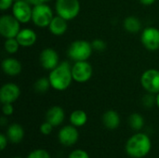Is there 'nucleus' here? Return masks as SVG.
Segmentation results:
<instances>
[{
	"instance_id": "nucleus-1",
	"label": "nucleus",
	"mask_w": 159,
	"mask_h": 158,
	"mask_svg": "<svg viewBox=\"0 0 159 158\" xmlns=\"http://www.w3.org/2000/svg\"><path fill=\"white\" fill-rule=\"evenodd\" d=\"M48 79L52 88L55 90L63 91L67 89L74 80L72 75V66L68 61L60 62L56 68L50 71Z\"/></svg>"
},
{
	"instance_id": "nucleus-2",
	"label": "nucleus",
	"mask_w": 159,
	"mask_h": 158,
	"mask_svg": "<svg viewBox=\"0 0 159 158\" xmlns=\"http://www.w3.org/2000/svg\"><path fill=\"white\" fill-rule=\"evenodd\" d=\"M152 149V142L145 133L138 132L132 135L126 143V152L132 158L146 156Z\"/></svg>"
},
{
	"instance_id": "nucleus-3",
	"label": "nucleus",
	"mask_w": 159,
	"mask_h": 158,
	"mask_svg": "<svg viewBox=\"0 0 159 158\" xmlns=\"http://www.w3.org/2000/svg\"><path fill=\"white\" fill-rule=\"evenodd\" d=\"M93 51L91 43L86 40H75L69 46L67 54L74 61H88Z\"/></svg>"
},
{
	"instance_id": "nucleus-4",
	"label": "nucleus",
	"mask_w": 159,
	"mask_h": 158,
	"mask_svg": "<svg viewBox=\"0 0 159 158\" xmlns=\"http://www.w3.org/2000/svg\"><path fill=\"white\" fill-rule=\"evenodd\" d=\"M55 8L57 15L67 20H74L80 12L79 0H56Z\"/></svg>"
},
{
	"instance_id": "nucleus-5",
	"label": "nucleus",
	"mask_w": 159,
	"mask_h": 158,
	"mask_svg": "<svg viewBox=\"0 0 159 158\" xmlns=\"http://www.w3.org/2000/svg\"><path fill=\"white\" fill-rule=\"evenodd\" d=\"M53 17V11L47 3L33 7L32 21L35 26L40 28L48 27Z\"/></svg>"
},
{
	"instance_id": "nucleus-6",
	"label": "nucleus",
	"mask_w": 159,
	"mask_h": 158,
	"mask_svg": "<svg viewBox=\"0 0 159 158\" xmlns=\"http://www.w3.org/2000/svg\"><path fill=\"white\" fill-rule=\"evenodd\" d=\"M20 31V22L10 14H5L0 18V34L3 37L15 38Z\"/></svg>"
},
{
	"instance_id": "nucleus-7",
	"label": "nucleus",
	"mask_w": 159,
	"mask_h": 158,
	"mask_svg": "<svg viewBox=\"0 0 159 158\" xmlns=\"http://www.w3.org/2000/svg\"><path fill=\"white\" fill-rule=\"evenodd\" d=\"M93 74L92 66L87 61H75L72 65L73 79L77 83H85L89 81Z\"/></svg>"
},
{
	"instance_id": "nucleus-8",
	"label": "nucleus",
	"mask_w": 159,
	"mask_h": 158,
	"mask_svg": "<svg viewBox=\"0 0 159 158\" xmlns=\"http://www.w3.org/2000/svg\"><path fill=\"white\" fill-rule=\"evenodd\" d=\"M12 15L20 22L28 23L32 20L33 6L25 0H17L12 6Z\"/></svg>"
},
{
	"instance_id": "nucleus-9",
	"label": "nucleus",
	"mask_w": 159,
	"mask_h": 158,
	"mask_svg": "<svg viewBox=\"0 0 159 158\" xmlns=\"http://www.w3.org/2000/svg\"><path fill=\"white\" fill-rule=\"evenodd\" d=\"M141 84L143 88L152 94L159 93V71L156 69L146 70L141 76Z\"/></svg>"
},
{
	"instance_id": "nucleus-10",
	"label": "nucleus",
	"mask_w": 159,
	"mask_h": 158,
	"mask_svg": "<svg viewBox=\"0 0 159 158\" xmlns=\"http://www.w3.org/2000/svg\"><path fill=\"white\" fill-rule=\"evenodd\" d=\"M79 138V133L76 129V127L73 125H68L62 127L59 133H58V139L61 144L66 147H71L75 145Z\"/></svg>"
},
{
	"instance_id": "nucleus-11",
	"label": "nucleus",
	"mask_w": 159,
	"mask_h": 158,
	"mask_svg": "<svg viewBox=\"0 0 159 158\" xmlns=\"http://www.w3.org/2000/svg\"><path fill=\"white\" fill-rule=\"evenodd\" d=\"M141 40L148 50H157L159 48V29L156 27L145 28L142 33Z\"/></svg>"
},
{
	"instance_id": "nucleus-12",
	"label": "nucleus",
	"mask_w": 159,
	"mask_h": 158,
	"mask_svg": "<svg viewBox=\"0 0 159 158\" xmlns=\"http://www.w3.org/2000/svg\"><path fill=\"white\" fill-rule=\"evenodd\" d=\"M39 61L44 69L51 71L60 64V57L55 49L51 47H47L41 51Z\"/></svg>"
},
{
	"instance_id": "nucleus-13",
	"label": "nucleus",
	"mask_w": 159,
	"mask_h": 158,
	"mask_svg": "<svg viewBox=\"0 0 159 158\" xmlns=\"http://www.w3.org/2000/svg\"><path fill=\"white\" fill-rule=\"evenodd\" d=\"M20 95V89L14 83H6L0 88V101L3 104L15 102Z\"/></svg>"
},
{
	"instance_id": "nucleus-14",
	"label": "nucleus",
	"mask_w": 159,
	"mask_h": 158,
	"mask_svg": "<svg viewBox=\"0 0 159 158\" xmlns=\"http://www.w3.org/2000/svg\"><path fill=\"white\" fill-rule=\"evenodd\" d=\"M16 39L18 40L20 47H29L35 44L37 40V34L33 29L23 28V29H20L18 35L16 36Z\"/></svg>"
},
{
	"instance_id": "nucleus-15",
	"label": "nucleus",
	"mask_w": 159,
	"mask_h": 158,
	"mask_svg": "<svg viewBox=\"0 0 159 158\" xmlns=\"http://www.w3.org/2000/svg\"><path fill=\"white\" fill-rule=\"evenodd\" d=\"M65 118V113L63 109L60 106L50 107L46 114V121L49 122L53 127H58L61 125Z\"/></svg>"
},
{
	"instance_id": "nucleus-16",
	"label": "nucleus",
	"mask_w": 159,
	"mask_h": 158,
	"mask_svg": "<svg viewBox=\"0 0 159 158\" xmlns=\"http://www.w3.org/2000/svg\"><path fill=\"white\" fill-rule=\"evenodd\" d=\"M3 72L9 76H16L20 74L22 70L21 63L15 58H6L1 63Z\"/></svg>"
},
{
	"instance_id": "nucleus-17",
	"label": "nucleus",
	"mask_w": 159,
	"mask_h": 158,
	"mask_svg": "<svg viewBox=\"0 0 159 158\" xmlns=\"http://www.w3.org/2000/svg\"><path fill=\"white\" fill-rule=\"evenodd\" d=\"M67 21H68L67 20L57 15V16L53 17V19H52V20L49 23L48 28L52 34L60 36V35H62L66 33V31L68 29Z\"/></svg>"
},
{
	"instance_id": "nucleus-18",
	"label": "nucleus",
	"mask_w": 159,
	"mask_h": 158,
	"mask_svg": "<svg viewBox=\"0 0 159 158\" xmlns=\"http://www.w3.org/2000/svg\"><path fill=\"white\" fill-rule=\"evenodd\" d=\"M7 137L8 141L11 142L12 143H19L22 141L24 137V129L20 124L13 123L9 125L7 128Z\"/></svg>"
},
{
	"instance_id": "nucleus-19",
	"label": "nucleus",
	"mask_w": 159,
	"mask_h": 158,
	"mask_svg": "<svg viewBox=\"0 0 159 158\" xmlns=\"http://www.w3.org/2000/svg\"><path fill=\"white\" fill-rule=\"evenodd\" d=\"M102 123L108 129H116L120 125V116L115 110H108L102 115Z\"/></svg>"
},
{
	"instance_id": "nucleus-20",
	"label": "nucleus",
	"mask_w": 159,
	"mask_h": 158,
	"mask_svg": "<svg viewBox=\"0 0 159 158\" xmlns=\"http://www.w3.org/2000/svg\"><path fill=\"white\" fill-rule=\"evenodd\" d=\"M124 29L130 34H137L142 29V22L141 20L134 17V16H129L127 17L123 21Z\"/></svg>"
},
{
	"instance_id": "nucleus-21",
	"label": "nucleus",
	"mask_w": 159,
	"mask_h": 158,
	"mask_svg": "<svg viewBox=\"0 0 159 158\" xmlns=\"http://www.w3.org/2000/svg\"><path fill=\"white\" fill-rule=\"evenodd\" d=\"M87 122H88V115L83 110H75L72 112V114L70 115V123L71 125L76 128L85 126Z\"/></svg>"
},
{
	"instance_id": "nucleus-22",
	"label": "nucleus",
	"mask_w": 159,
	"mask_h": 158,
	"mask_svg": "<svg viewBox=\"0 0 159 158\" xmlns=\"http://www.w3.org/2000/svg\"><path fill=\"white\" fill-rule=\"evenodd\" d=\"M129 123L130 128L133 130L140 131L144 126V118L143 117L142 115H140L138 113H134V114L130 115V116L129 118Z\"/></svg>"
},
{
	"instance_id": "nucleus-23",
	"label": "nucleus",
	"mask_w": 159,
	"mask_h": 158,
	"mask_svg": "<svg viewBox=\"0 0 159 158\" xmlns=\"http://www.w3.org/2000/svg\"><path fill=\"white\" fill-rule=\"evenodd\" d=\"M50 87H51V84H50L48 77V78L41 77L39 79H37L34 85V88L37 93H46L49 89Z\"/></svg>"
},
{
	"instance_id": "nucleus-24",
	"label": "nucleus",
	"mask_w": 159,
	"mask_h": 158,
	"mask_svg": "<svg viewBox=\"0 0 159 158\" xmlns=\"http://www.w3.org/2000/svg\"><path fill=\"white\" fill-rule=\"evenodd\" d=\"M20 44L18 40L15 38H7L4 43V48L8 54H15L20 47Z\"/></svg>"
},
{
	"instance_id": "nucleus-25",
	"label": "nucleus",
	"mask_w": 159,
	"mask_h": 158,
	"mask_svg": "<svg viewBox=\"0 0 159 158\" xmlns=\"http://www.w3.org/2000/svg\"><path fill=\"white\" fill-rule=\"evenodd\" d=\"M27 158H51L48 151L44 149H36L31 152Z\"/></svg>"
},
{
	"instance_id": "nucleus-26",
	"label": "nucleus",
	"mask_w": 159,
	"mask_h": 158,
	"mask_svg": "<svg viewBox=\"0 0 159 158\" xmlns=\"http://www.w3.org/2000/svg\"><path fill=\"white\" fill-rule=\"evenodd\" d=\"M143 103L146 108H152L155 104H157V97L152 93H148L143 99Z\"/></svg>"
},
{
	"instance_id": "nucleus-27",
	"label": "nucleus",
	"mask_w": 159,
	"mask_h": 158,
	"mask_svg": "<svg viewBox=\"0 0 159 158\" xmlns=\"http://www.w3.org/2000/svg\"><path fill=\"white\" fill-rule=\"evenodd\" d=\"M68 158H90L89 155L88 154V152H86L85 150L82 149H76L74 150L73 152H71V154L69 155Z\"/></svg>"
},
{
	"instance_id": "nucleus-28",
	"label": "nucleus",
	"mask_w": 159,
	"mask_h": 158,
	"mask_svg": "<svg viewBox=\"0 0 159 158\" xmlns=\"http://www.w3.org/2000/svg\"><path fill=\"white\" fill-rule=\"evenodd\" d=\"M91 46H92V48L93 50H96V51H102L105 49L106 47V44L103 40H101V39H96L94 40L92 43H91Z\"/></svg>"
},
{
	"instance_id": "nucleus-29",
	"label": "nucleus",
	"mask_w": 159,
	"mask_h": 158,
	"mask_svg": "<svg viewBox=\"0 0 159 158\" xmlns=\"http://www.w3.org/2000/svg\"><path fill=\"white\" fill-rule=\"evenodd\" d=\"M53 128H54V127H53L49 122L46 121V122H44V123L40 126V132H41L43 135H49V134L52 132Z\"/></svg>"
},
{
	"instance_id": "nucleus-30",
	"label": "nucleus",
	"mask_w": 159,
	"mask_h": 158,
	"mask_svg": "<svg viewBox=\"0 0 159 158\" xmlns=\"http://www.w3.org/2000/svg\"><path fill=\"white\" fill-rule=\"evenodd\" d=\"M2 112L4 114V115L6 116H9L14 113V107L12 105V103H4L3 107H2Z\"/></svg>"
},
{
	"instance_id": "nucleus-31",
	"label": "nucleus",
	"mask_w": 159,
	"mask_h": 158,
	"mask_svg": "<svg viewBox=\"0 0 159 158\" xmlns=\"http://www.w3.org/2000/svg\"><path fill=\"white\" fill-rule=\"evenodd\" d=\"M15 0H0V8L2 11H5L8 9L9 7H12Z\"/></svg>"
},
{
	"instance_id": "nucleus-32",
	"label": "nucleus",
	"mask_w": 159,
	"mask_h": 158,
	"mask_svg": "<svg viewBox=\"0 0 159 158\" xmlns=\"http://www.w3.org/2000/svg\"><path fill=\"white\" fill-rule=\"evenodd\" d=\"M7 141H8V139H7V135H5V134L0 135V149H1V151H4L6 149V147L7 146Z\"/></svg>"
},
{
	"instance_id": "nucleus-33",
	"label": "nucleus",
	"mask_w": 159,
	"mask_h": 158,
	"mask_svg": "<svg viewBox=\"0 0 159 158\" xmlns=\"http://www.w3.org/2000/svg\"><path fill=\"white\" fill-rule=\"evenodd\" d=\"M26 2H28L31 6L34 7V6H37V5H41V4H44L45 1L44 0H25Z\"/></svg>"
},
{
	"instance_id": "nucleus-34",
	"label": "nucleus",
	"mask_w": 159,
	"mask_h": 158,
	"mask_svg": "<svg viewBox=\"0 0 159 158\" xmlns=\"http://www.w3.org/2000/svg\"><path fill=\"white\" fill-rule=\"evenodd\" d=\"M143 5L144 6H150L152 4H154L156 2V0H139Z\"/></svg>"
},
{
	"instance_id": "nucleus-35",
	"label": "nucleus",
	"mask_w": 159,
	"mask_h": 158,
	"mask_svg": "<svg viewBox=\"0 0 159 158\" xmlns=\"http://www.w3.org/2000/svg\"><path fill=\"white\" fill-rule=\"evenodd\" d=\"M7 122V121H6V118H5V117H1V120H0V124H1V126H5Z\"/></svg>"
},
{
	"instance_id": "nucleus-36",
	"label": "nucleus",
	"mask_w": 159,
	"mask_h": 158,
	"mask_svg": "<svg viewBox=\"0 0 159 158\" xmlns=\"http://www.w3.org/2000/svg\"><path fill=\"white\" fill-rule=\"evenodd\" d=\"M157 107L159 108V93L157 94Z\"/></svg>"
},
{
	"instance_id": "nucleus-37",
	"label": "nucleus",
	"mask_w": 159,
	"mask_h": 158,
	"mask_svg": "<svg viewBox=\"0 0 159 158\" xmlns=\"http://www.w3.org/2000/svg\"><path fill=\"white\" fill-rule=\"evenodd\" d=\"M44 1H45V3H48V2H49L50 0H44Z\"/></svg>"
},
{
	"instance_id": "nucleus-38",
	"label": "nucleus",
	"mask_w": 159,
	"mask_h": 158,
	"mask_svg": "<svg viewBox=\"0 0 159 158\" xmlns=\"http://www.w3.org/2000/svg\"><path fill=\"white\" fill-rule=\"evenodd\" d=\"M13 158H21V157H19V156H17V157H13Z\"/></svg>"
},
{
	"instance_id": "nucleus-39",
	"label": "nucleus",
	"mask_w": 159,
	"mask_h": 158,
	"mask_svg": "<svg viewBox=\"0 0 159 158\" xmlns=\"http://www.w3.org/2000/svg\"><path fill=\"white\" fill-rule=\"evenodd\" d=\"M15 1H17V0H15Z\"/></svg>"
}]
</instances>
